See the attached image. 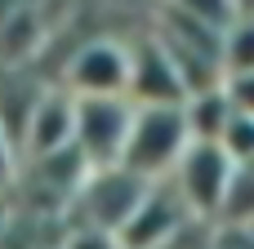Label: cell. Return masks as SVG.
I'll return each mask as SVG.
<instances>
[{"label": "cell", "instance_id": "cell-7", "mask_svg": "<svg viewBox=\"0 0 254 249\" xmlns=\"http://www.w3.org/2000/svg\"><path fill=\"white\" fill-rule=\"evenodd\" d=\"M71 134H76V98L58 80L40 85V94H36L22 129H18L22 160H40V156H54V151L71 147Z\"/></svg>", "mask_w": 254, "mask_h": 249}, {"label": "cell", "instance_id": "cell-3", "mask_svg": "<svg viewBox=\"0 0 254 249\" xmlns=\"http://www.w3.org/2000/svg\"><path fill=\"white\" fill-rule=\"evenodd\" d=\"M237 178H241V165L223 151V143H196V138H192V147L183 151V160L170 174V183L179 187V196L188 200V209L201 223L228 214Z\"/></svg>", "mask_w": 254, "mask_h": 249}, {"label": "cell", "instance_id": "cell-9", "mask_svg": "<svg viewBox=\"0 0 254 249\" xmlns=\"http://www.w3.org/2000/svg\"><path fill=\"white\" fill-rule=\"evenodd\" d=\"M183 116H188V129L196 143H219L232 120V102H228L223 85H210V89H196L183 98Z\"/></svg>", "mask_w": 254, "mask_h": 249}, {"label": "cell", "instance_id": "cell-8", "mask_svg": "<svg viewBox=\"0 0 254 249\" xmlns=\"http://www.w3.org/2000/svg\"><path fill=\"white\" fill-rule=\"evenodd\" d=\"M188 85L170 58V49L161 45L156 31H147L134 45V76H129V102L134 107H165V102H183Z\"/></svg>", "mask_w": 254, "mask_h": 249}, {"label": "cell", "instance_id": "cell-1", "mask_svg": "<svg viewBox=\"0 0 254 249\" xmlns=\"http://www.w3.org/2000/svg\"><path fill=\"white\" fill-rule=\"evenodd\" d=\"M192 147V129L183 116V102H165V107H134V125L125 138V156L121 165L147 183H161L174 174V165L183 160V151Z\"/></svg>", "mask_w": 254, "mask_h": 249}, {"label": "cell", "instance_id": "cell-5", "mask_svg": "<svg viewBox=\"0 0 254 249\" xmlns=\"http://www.w3.org/2000/svg\"><path fill=\"white\" fill-rule=\"evenodd\" d=\"M129 125H134V102L129 98H76V134H71V147L85 156L89 169L121 165Z\"/></svg>", "mask_w": 254, "mask_h": 249}, {"label": "cell", "instance_id": "cell-13", "mask_svg": "<svg viewBox=\"0 0 254 249\" xmlns=\"http://www.w3.org/2000/svg\"><path fill=\"white\" fill-rule=\"evenodd\" d=\"M18 174H22V151H18V138L0 125V196H4V192H13Z\"/></svg>", "mask_w": 254, "mask_h": 249}, {"label": "cell", "instance_id": "cell-6", "mask_svg": "<svg viewBox=\"0 0 254 249\" xmlns=\"http://www.w3.org/2000/svg\"><path fill=\"white\" fill-rule=\"evenodd\" d=\"M147 187H152V183L138 178V174H129L125 165L89 169V178H85L80 192H76V209L85 214L80 227H98V232H107V236L116 241V232H121L125 218L138 209V200H143Z\"/></svg>", "mask_w": 254, "mask_h": 249}, {"label": "cell", "instance_id": "cell-4", "mask_svg": "<svg viewBox=\"0 0 254 249\" xmlns=\"http://www.w3.org/2000/svg\"><path fill=\"white\" fill-rule=\"evenodd\" d=\"M201 218L188 209V200L179 196V187L170 178L152 183L138 200V209L125 218V227L116 232V249H174V241L196 227Z\"/></svg>", "mask_w": 254, "mask_h": 249}, {"label": "cell", "instance_id": "cell-10", "mask_svg": "<svg viewBox=\"0 0 254 249\" xmlns=\"http://www.w3.org/2000/svg\"><path fill=\"white\" fill-rule=\"evenodd\" d=\"M219 62H223V76H246V71H254V18H237L223 31Z\"/></svg>", "mask_w": 254, "mask_h": 249}, {"label": "cell", "instance_id": "cell-2", "mask_svg": "<svg viewBox=\"0 0 254 249\" xmlns=\"http://www.w3.org/2000/svg\"><path fill=\"white\" fill-rule=\"evenodd\" d=\"M129 76H134V45L116 36H89L67 53L58 85L71 98H129Z\"/></svg>", "mask_w": 254, "mask_h": 249}, {"label": "cell", "instance_id": "cell-14", "mask_svg": "<svg viewBox=\"0 0 254 249\" xmlns=\"http://www.w3.org/2000/svg\"><path fill=\"white\" fill-rule=\"evenodd\" d=\"M223 94H228L232 111L254 116V71H246V76H223Z\"/></svg>", "mask_w": 254, "mask_h": 249}, {"label": "cell", "instance_id": "cell-11", "mask_svg": "<svg viewBox=\"0 0 254 249\" xmlns=\"http://www.w3.org/2000/svg\"><path fill=\"white\" fill-rule=\"evenodd\" d=\"M165 9H174L179 18H192V22H201V27L219 31V36L241 18L237 0H165Z\"/></svg>", "mask_w": 254, "mask_h": 249}, {"label": "cell", "instance_id": "cell-15", "mask_svg": "<svg viewBox=\"0 0 254 249\" xmlns=\"http://www.w3.org/2000/svg\"><path fill=\"white\" fill-rule=\"evenodd\" d=\"M237 9H241V18H254V0H237Z\"/></svg>", "mask_w": 254, "mask_h": 249}, {"label": "cell", "instance_id": "cell-12", "mask_svg": "<svg viewBox=\"0 0 254 249\" xmlns=\"http://www.w3.org/2000/svg\"><path fill=\"white\" fill-rule=\"evenodd\" d=\"M223 151L241 165V169H250L254 165V116L246 111H232V120H228V129H223Z\"/></svg>", "mask_w": 254, "mask_h": 249}]
</instances>
